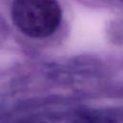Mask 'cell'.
<instances>
[{"label":"cell","instance_id":"1","mask_svg":"<svg viewBox=\"0 0 123 123\" xmlns=\"http://www.w3.org/2000/svg\"><path fill=\"white\" fill-rule=\"evenodd\" d=\"M12 18L20 32L31 37L41 38L57 30L62 10L57 0H13Z\"/></svg>","mask_w":123,"mask_h":123}]
</instances>
